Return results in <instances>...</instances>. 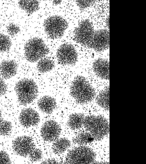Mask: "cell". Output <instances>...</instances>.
I'll return each instance as SVG.
<instances>
[{
	"instance_id": "1",
	"label": "cell",
	"mask_w": 146,
	"mask_h": 164,
	"mask_svg": "<svg viewBox=\"0 0 146 164\" xmlns=\"http://www.w3.org/2000/svg\"><path fill=\"white\" fill-rule=\"evenodd\" d=\"M71 96L78 103L84 104L92 101L95 97V91L84 77L78 75L73 81L70 87Z\"/></svg>"
},
{
	"instance_id": "2",
	"label": "cell",
	"mask_w": 146,
	"mask_h": 164,
	"mask_svg": "<svg viewBox=\"0 0 146 164\" xmlns=\"http://www.w3.org/2000/svg\"><path fill=\"white\" fill-rule=\"evenodd\" d=\"M83 126L96 140H101L109 133L108 122L101 116L89 115L85 117Z\"/></svg>"
},
{
	"instance_id": "3",
	"label": "cell",
	"mask_w": 146,
	"mask_h": 164,
	"mask_svg": "<svg viewBox=\"0 0 146 164\" xmlns=\"http://www.w3.org/2000/svg\"><path fill=\"white\" fill-rule=\"evenodd\" d=\"M15 90L18 101L22 105H26L31 103L36 98L38 93V87L33 80L25 79L18 82Z\"/></svg>"
},
{
	"instance_id": "4",
	"label": "cell",
	"mask_w": 146,
	"mask_h": 164,
	"mask_svg": "<svg viewBox=\"0 0 146 164\" xmlns=\"http://www.w3.org/2000/svg\"><path fill=\"white\" fill-rule=\"evenodd\" d=\"M24 50L26 59L31 62H36L43 58L49 52L42 40L37 38L28 40L25 45Z\"/></svg>"
},
{
	"instance_id": "5",
	"label": "cell",
	"mask_w": 146,
	"mask_h": 164,
	"mask_svg": "<svg viewBox=\"0 0 146 164\" xmlns=\"http://www.w3.org/2000/svg\"><path fill=\"white\" fill-rule=\"evenodd\" d=\"M96 158L95 154L90 148L80 145L70 150L67 154L65 163L68 164H90Z\"/></svg>"
},
{
	"instance_id": "6",
	"label": "cell",
	"mask_w": 146,
	"mask_h": 164,
	"mask_svg": "<svg viewBox=\"0 0 146 164\" xmlns=\"http://www.w3.org/2000/svg\"><path fill=\"white\" fill-rule=\"evenodd\" d=\"M45 32L52 39L58 38L63 35L68 27V24L63 18L53 16L47 18L44 24Z\"/></svg>"
},
{
	"instance_id": "7",
	"label": "cell",
	"mask_w": 146,
	"mask_h": 164,
	"mask_svg": "<svg viewBox=\"0 0 146 164\" xmlns=\"http://www.w3.org/2000/svg\"><path fill=\"white\" fill-rule=\"evenodd\" d=\"M95 32L91 22L88 20H84L74 31V40L82 45L89 47Z\"/></svg>"
},
{
	"instance_id": "8",
	"label": "cell",
	"mask_w": 146,
	"mask_h": 164,
	"mask_svg": "<svg viewBox=\"0 0 146 164\" xmlns=\"http://www.w3.org/2000/svg\"><path fill=\"white\" fill-rule=\"evenodd\" d=\"M12 147L16 154L24 157H29L36 148L33 139L26 136L15 138L13 141Z\"/></svg>"
},
{
	"instance_id": "9",
	"label": "cell",
	"mask_w": 146,
	"mask_h": 164,
	"mask_svg": "<svg viewBox=\"0 0 146 164\" xmlns=\"http://www.w3.org/2000/svg\"><path fill=\"white\" fill-rule=\"evenodd\" d=\"M56 57L58 62L64 65H73L77 61L78 54L74 46L71 44L64 43L58 48Z\"/></svg>"
},
{
	"instance_id": "10",
	"label": "cell",
	"mask_w": 146,
	"mask_h": 164,
	"mask_svg": "<svg viewBox=\"0 0 146 164\" xmlns=\"http://www.w3.org/2000/svg\"><path fill=\"white\" fill-rule=\"evenodd\" d=\"M110 44V34L106 29L95 31L89 48L98 52L107 49Z\"/></svg>"
},
{
	"instance_id": "11",
	"label": "cell",
	"mask_w": 146,
	"mask_h": 164,
	"mask_svg": "<svg viewBox=\"0 0 146 164\" xmlns=\"http://www.w3.org/2000/svg\"><path fill=\"white\" fill-rule=\"evenodd\" d=\"M61 131L60 126L56 122L49 120L42 125L40 131L41 135L44 140L51 142L58 139Z\"/></svg>"
},
{
	"instance_id": "12",
	"label": "cell",
	"mask_w": 146,
	"mask_h": 164,
	"mask_svg": "<svg viewBox=\"0 0 146 164\" xmlns=\"http://www.w3.org/2000/svg\"><path fill=\"white\" fill-rule=\"evenodd\" d=\"M19 120L22 126L29 128L36 125L39 122L40 117L38 114L35 110L28 108L21 111Z\"/></svg>"
},
{
	"instance_id": "13",
	"label": "cell",
	"mask_w": 146,
	"mask_h": 164,
	"mask_svg": "<svg viewBox=\"0 0 146 164\" xmlns=\"http://www.w3.org/2000/svg\"><path fill=\"white\" fill-rule=\"evenodd\" d=\"M93 68L95 73L102 79L109 80V63L106 60L99 58L94 63Z\"/></svg>"
},
{
	"instance_id": "14",
	"label": "cell",
	"mask_w": 146,
	"mask_h": 164,
	"mask_svg": "<svg viewBox=\"0 0 146 164\" xmlns=\"http://www.w3.org/2000/svg\"><path fill=\"white\" fill-rule=\"evenodd\" d=\"M17 69V64L14 60L5 61L0 64V74L3 78L9 79L16 75Z\"/></svg>"
},
{
	"instance_id": "15",
	"label": "cell",
	"mask_w": 146,
	"mask_h": 164,
	"mask_svg": "<svg viewBox=\"0 0 146 164\" xmlns=\"http://www.w3.org/2000/svg\"><path fill=\"white\" fill-rule=\"evenodd\" d=\"M39 109L46 114L52 113L56 106L55 100L48 96H45L41 98L37 102Z\"/></svg>"
},
{
	"instance_id": "16",
	"label": "cell",
	"mask_w": 146,
	"mask_h": 164,
	"mask_svg": "<svg viewBox=\"0 0 146 164\" xmlns=\"http://www.w3.org/2000/svg\"><path fill=\"white\" fill-rule=\"evenodd\" d=\"M84 114L79 113H74L69 116L68 121L69 127L71 129H78L83 125L85 118Z\"/></svg>"
},
{
	"instance_id": "17",
	"label": "cell",
	"mask_w": 146,
	"mask_h": 164,
	"mask_svg": "<svg viewBox=\"0 0 146 164\" xmlns=\"http://www.w3.org/2000/svg\"><path fill=\"white\" fill-rule=\"evenodd\" d=\"M70 142L67 139L61 138L54 141L52 146L53 152L59 154L64 152L70 146Z\"/></svg>"
},
{
	"instance_id": "18",
	"label": "cell",
	"mask_w": 146,
	"mask_h": 164,
	"mask_svg": "<svg viewBox=\"0 0 146 164\" xmlns=\"http://www.w3.org/2000/svg\"><path fill=\"white\" fill-rule=\"evenodd\" d=\"M94 140L91 134L86 131L78 134L73 138V142L80 145H84L92 142Z\"/></svg>"
},
{
	"instance_id": "19",
	"label": "cell",
	"mask_w": 146,
	"mask_h": 164,
	"mask_svg": "<svg viewBox=\"0 0 146 164\" xmlns=\"http://www.w3.org/2000/svg\"><path fill=\"white\" fill-rule=\"evenodd\" d=\"M109 87H106L99 93L96 98L98 104L107 110H109Z\"/></svg>"
},
{
	"instance_id": "20",
	"label": "cell",
	"mask_w": 146,
	"mask_h": 164,
	"mask_svg": "<svg viewBox=\"0 0 146 164\" xmlns=\"http://www.w3.org/2000/svg\"><path fill=\"white\" fill-rule=\"evenodd\" d=\"M19 7L27 13L30 14L39 9V3L36 0H20L18 2Z\"/></svg>"
},
{
	"instance_id": "21",
	"label": "cell",
	"mask_w": 146,
	"mask_h": 164,
	"mask_svg": "<svg viewBox=\"0 0 146 164\" xmlns=\"http://www.w3.org/2000/svg\"><path fill=\"white\" fill-rule=\"evenodd\" d=\"M54 62L48 58H42L39 60L37 65L38 71L42 73L52 70L54 67Z\"/></svg>"
},
{
	"instance_id": "22",
	"label": "cell",
	"mask_w": 146,
	"mask_h": 164,
	"mask_svg": "<svg viewBox=\"0 0 146 164\" xmlns=\"http://www.w3.org/2000/svg\"><path fill=\"white\" fill-rule=\"evenodd\" d=\"M12 127L11 122L3 118L0 110V135L3 136L9 135L11 132Z\"/></svg>"
},
{
	"instance_id": "23",
	"label": "cell",
	"mask_w": 146,
	"mask_h": 164,
	"mask_svg": "<svg viewBox=\"0 0 146 164\" xmlns=\"http://www.w3.org/2000/svg\"><path fill=\"white\" fill-rule=\"evenodd\" d=\"M11 42L9 37L3 34H0V52L8 51L11 46Z\"/></svg>"
},
{
	"instance_id": "24",
	"label": "cell",
	"mask_w": 146,
	"mask_h": 164,
	"mask_svg": "<svg viewBox=\"0 0 146 164\" xmlns=\"http://www.w3.org/2000/svg\"><path fill=\"white\" fill-rule=\"evenodd\" d=\"M42 157V151L39 149L36 148L29 157L30 160L33 162H36L40 160Z\"/></svg>"
},
{
	"instance_id": "25",
	"label": "cell",
	"mask_w": 146,
	"mask_h": 164,
	"mask_svg": "<svg viewBox=\"0 0 146 164\" xmlns=\"http://www.w3.org/2000/svg\"><path fill=\"white\" fill-rule=\"evenodd\" d=\"M7 31L12 36L17 34L20 31L19 26L13 23L10 24L7 27Z\"/></svg>"
},
{
	"instance_id": "26",
	"label": "cell",
	"mask_w": 146,
	"mask_h": 164,
	"mask_svg": "<svg viewBox=\"0 0 146 164\" xmlns=\"http://www.w3.org/2000/svg\"><path fill=\"white\" fill-rule=\"evenodd\" d=\"M11 161L8 154L5 151H0V164H11Z\"/></svg>"
},
{
	"instance_id": "27",
	"label": "cell",
	"mask_w": 146,
	"mask_h": 164,
	"mask_svg": "<svg viewBox=\"0 0 146 164\" xmlns=\"http://www.w3.org/2000/svg\"><path fill=\"white\" fill-rule=\"evenodd\" d=\"M94 1L91 0H76V4L81 9L89 7L94 3Z\"/></svg>"
},
{
	"instance_id": "28",
	"label": "cell",
	"mask_w": 146,
	"mask_h": 164,
	"mask_svg": "<svg viewBox=\"0 0 146 164\" xmlns=\"http://www.w3.org/2000/svg\"><path fill=\"white\" fill-rule=\"evenodd\" d=\"M7 89V85L2 79L0 77V97L5 93Z\"/></svg>"
},
{
	"instance_id": "29",
	"label": "cell",
	"mask_w": 146,
	"mask_h": 164,
	"mask_svg": "<svg viewBox=\"0 0 146 164\" xmlns=\"http://www.w3.org/2000/svg\"><path fill=\"white\" fill-rule=\"evenodd\" d=\"M42 163L44 164H56L58 163L54 159H49L44 161Z\"/></svg>"
},
{
	"instance_id": "30",
	"label": "cell",
	"mask_w": 146,
	"mask_h": 164,
	"mask_svg": "<svg viewBox=\"0 0 146 164\" xmlns=\"http://www.w3.org/2000/svg\"><path fill=\"white\" fill-rule=\"evenodd\" d=\"M61 1L60 0H55L53 1V3L55 5H58L60 3Z\"/></svg>"
},
{
	"instance_id": "31",
	"label": "cell",
	"mask_w": 146,
	"mask_h": 164,
	"mask_svg": "<svg viewBox=\"0 0 146 164\" xmlns=\"http://www.w3.org/2000/svg\"><path fill=\"white\" fill-rule=\"evenodd\" d=\"M106 23H107V25L108 26V27H109V18H108L106 20Z\"/></svg>"
}]
</instances>
